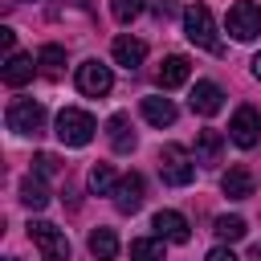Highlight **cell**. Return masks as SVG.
Instances as JSON below:
<instances>
[{
    "instance_id": "6da1fadb",
    "label": "cell",
    "mask_w": 261,
    "mask_h": 261,
    "mask_svg": "<svg viewBox=\"0 0 261 261\" xmlns=\"http://www.w3.org/2000/svg\"><path fill=\"white\" fill-rule=\"evenodd\" d=\"M184 33H188V41L192 45H200V49H208V53H224V45L216 41V24H212V12H208V4H188L184 8Z\"/></svg>"
},
{
    "instance_id": "7a4b0ae2",
    "label": "cell",
    "mask_w": 261,
    "mask_h": 261,
    "mask_svg": "<svg viewBox=\"0 0 261 261\" xmlns=\"http://www.w3.org/2000/svg\"><path fill=\"white\" fill-rule=\"evenodd\" d=\"M94 118L86 114V110H77V106H65L61 114H57V139L65 143V147H86L90 139H94Z\"/></svg>"
},
{
    "instance_id": "3957f363",
    "label": "cell",
    "mask_w": 261,
    "mask_h": 261,
    "mask_svg": "<svg viewBox=\"0 0 261 261\" xmlns=\"http://www.w3.org/2000/svg\"><path fill=\"white\" fill-rule=\"evenodd\" d=\"M159 175H163V184L184 188V184H192V179H196V159H188V151H184V147L167 143V147L159 151Z\"/></svg>"
},
{
    "instance_id": "277c9868",
    "label": "cell",
    "mask_w": 261,
    "mask_h": 261,
    "mask_svg": "<svg viewBox=\"0 0 261 261\" xmlns=\"http://www.w3.org/2000/svg\"><path fill=\"white\" fill-rule=\"evenodd\" d=\"M29 237H33V245L41 249L45 261H65V257H69V241H65V232H61L57 224L33 220V224H29Z\"/></svg>"
},
{
    "instance_id": "5b68a950",
    "label": "cell",
    "mask_w": 261,
    "mask_h": 261,
    "mask_svg": "<svg viewBox=\"0 0 261 261\" xmlns=\"http://www.w3.org/2000/svg\"><path fill=\"white\" fill-rule=\"evenodd\" d=\"M8 130L16 135H41L45 130V106L33 98H16L8 106Z\"/></svg>"
},
{
    "instance_id": "8992f818",
    "label": "cell",
    "mask_w": 261,
    "mask_h": 261,
    "mask_svg": "<svg viewBox=\"0 0 261 261\" xmlns=\"http://www.w3.org/2000/svg\"><path fill=\"white\" fill-rule=\"evenodd\" d=\"M228 33H232L237 41H253V37L261 33V8H257L253 0H237V4L228 8Z\"/></svg>"
},
{
    "instance_id": "52a82bcc",
    "label": "cell",
    "mask_w": 261,
    "mask_h": 261,
    "mask_svg": "<svg viewBox=\"0 0 261 261\" xmlns=\"http://www.w3.org/2000/svg\"><path fill=\"white\" fill-rule=\"evenodd\" d=\"M110 86H114L110 65H102V61H82V65H77V90H82V94L102 98V94H110Z\"/></svg>"
},
{
    "instance_id": "ba28073f",
    "label": "cell",
    "mask_w": 261,
    "mask_h": 261,
    "mask_svg": "<svg viewBox=\"0 0 261 261\" xmlns=\"http://www.w3.org/2000/svg\"><path fill=\"white\" fill-rule=\"evenodd\" d=\"M228 135H232L237 147H253V143L261 139V114H257L253 106H241V110L232 114V122H228Z\"/></svg>"
},
{
    "instance_id": "9c48e42d",
    "label": "cell",
    "mask_w": 261,
    "mask_h": 261,
    "mask_svg": "<svg viewBox=\"0 0 261 261\" xmlns=\"http://www.w3.org/2000/svg\"><path fill=\"white\" fill-rule=\"evenodd\" d=\"M139 204H143V175L130 171L114 184V208L118 212H139Z\"/></svg>"
},
{
    "instance_id": "30bf717a",
    "label": "cell",
    "mask_w": 261,
    "mask_h": 261,
    "mask_svg": "<svg viewBox=\"0 0 261 261\" xmlns=\"http://www.w3.org/2000/svg\"><path fill=\"white\" fill-rule=\"evenodd\" d=\"M155 232L163 237V241H171V245H184L192 232H188V220L179 216V212H171V208H163V212H155Z\"/></svg>"
},
{
    "instance_id": "8fae6325",
    "label": "cell",
    "mask_w": 261,
    "mask_h": 261,
    "mask_svg": "<svg viewBox=\"0 0 261 261\" xmlns=\"http://www.w3.org/2000/svg\"><path fill=\"white\" fill-rule=\"evenodd\" d=\"M188 102H192V110H196V114H216V110L224 106V94H220V86H216V82H196Z\"/></svg>"
},
{
    "instance_id": "7c38bea8",
    "label": "cell",
    "mask_w": 261,
    "mask_h": 261,
    "mask_svg": "<svg viewBox=\"0 0 261 261\" xmlns=\"http://www.w3.org/2000/svg\"><path fill=\"white\" fill-rule=\"evenodd\" d=\"M220 192H224L228 200H249V196H253V171H249V167H228V171L220 175Z\"/></svg>"
},
{
    "instance_id": "4fadbf2b",
    "label": "cell",
    "mask_w": 261,
    "mask_h": 261,
    "mask_svg": "<svg viewBox=\"0 0 261 261\" xmlns=\"http://www.w3.org/2000/svg\"><path fill=\"white\" fill-rule=\"evenodd\" d=\"M188 73H192V65H188V57H167L159 69H155V82H159V90H175V86H184L188 82Z\"/></svg>"
},
{
    "instance_id": "5bb4252c",
    "label": "cell",
    "mask_w": 261,
    "mask_h": 261,
    "mask_svg": "<svg viewBox=\"0 0 261 261\" xmlns=\"http://www.w3.org/2000/svg\"><path fill=\"white\" fill-rule=\"evenodd\" d=\"M110 53H114V61H118V65L139 69V65H143V57H147V45H143V41H135V37H114Z\"/></svg>"
},
{
    "instance_id": "9a60e30c",
    "label": "cell",
    "mask_w": 261,
    "mask_h": 261,
    "mask_svg": "<svg viewBox=\"0 0 261 261\" xmlns=\"http://www.w3.org/2000/svg\"><path fill=\"white\" fill-rule=\"evenodd\" d=\"M33 69H37V65H33V57H29V53H8V61H4V73H0V77H4V86H24V82L33 77Z\"/></svg>"
},
{
    "instance_id": "2e32d148",
    "label": "cell",
    "mask_w": 261,
    "mask_h": 261,
    "mask_svg": "<svg viewBox=\"0 0 261 261\" xmlns=\"http://www.w3.org/2000/svg\"><path fill=\"white\" fill-rule=\"evenodd\" d=\"M220 151H224V135L220 130H200L196 135V163H220Z\"/></svg>"
},
{
    "instance_id": "e0dca14e",
    "label": "cell",
    "mask_w": 261,
    "mask_h": 261,
    "mask_svg": "<svg viewBox=\"0 0 261 261\" xmlns=\"http://www.w3.org/2000/svg\"><path fill=\"white\" fill-rule=\"evenodd\" d=\"M106 126H110V147H114L118 155H130V151H135V130H130V118H126V114H114Z\"/></svg>"
},
{
    "instance_id": "ac0fdd59",
    "label": "cell",
    "mask_w": 261,
    "mask_h": 261,
    "mask_svg": "<svg viewBox=\"0 0 261 261\" xmlns=\"http://www.w3.org/2000/svg\"><path fill=\"white\" fill-rule=\"evenodd\" d=\"M20 204L33 208V212H41V208L49 204V188L41 184V175H24V179H20Z\"/></svg>"
},
{
    "instance_id": "d6986e66",
    "label": "cell",
    "mask_w": 261,
    "mask_h": 261,
    "mask_svg": "<svg viewBox=\"0 0 261 261\" xmlns=\"http://www.w3.org/2000/svg\"><path fill=\"white\" fill-rule=\"evenodd\" d=\"M143 118L151 126H171L175 122V106L167 98H143Z\"/></svg>"
},
{
    "instance_id": "ffe728a7",
    "label": "cell",
    "mask_w": 261,
    "mask_h": 261,
    "mask_svg": "<svg viewBox=\"0 0 261 261\" xmlns=\"http://www.w3.org/2000/svg\"><path fill=\"white\" fill-rule=\"evenodd\" d=\"M90 253H94L98 261H114V257H118V237H114V228H94V232H90Z\"/></svg>"
},
{
    "instance_id": "44dd1931",
    "label": "cell",
    "mask_w": 261,
    "mask_h": 261,
    "mask_svg": "<svg viewBox=\"0 0 261 261\" xmlns=\"http://www.w3.org/2000/svg\"><path fill=\"white\" fill-rule=\"evenodd\" d=\"M37 65H41L45 77H57L61 65H65V49H61V45H45V49L37 53Z\"/></svg>"
},
{
    "instance_id": "7402d4cb",
    "label": "cell",
    "mask_w": 261,
    "mask_h": 261,
    "mask_svg": "<svg viewBox=\"0 0 261 261\" xmlns=\"http://www.w3.org/2000/svg\"><path fill=\"white\" fill-rule=\"evenodd\" d=\"M90 192L94 196H110L114 192V167L110 163H94L90 167Z\"/></svg>"
},
{
    "instance_id": "603a6c76",
    "label": "cell",
    "mask_w": 261,
    "mask_h": 261,
    "mask_svg": "<svg viewBox=\"0 0 261 261\" xmlns=\"http://www.w3.org/2000/svg\"><path fill=\"white\" fill-rule=\"evenodd\" d=\"M130 261H167V257H163V245L159 241L139 237V241H130Z\"/></svg>"
},
{
    "instance_id": "cb8c5ba5",
    "label": "cell",
    "mask_w": 261,
    "mask_h": 261,
    "mask_svg": "<svg viewBox=\"0 0 261 261\" xmlns=\"http://www.w3.org/2000/svg\"><path fill=\"white\" fill-rule=\"evenodd\" d=\"M245 232H249V224H245L241 216H220V220H216V237H220V241H241Z\"/></svg>"
},
{
    "instance_id": "d4e9b609",
    "label": "cell",
    "mask_w": 261,
    "mask_h": 261,
    "mask_svg": "<svg viewBox=\"0 0 261 261\" xmlns=\"http://www.w3.org/2000/svg\"><path fill=\"white\" fill-rule=\"evenodd\" d=\"M110 12H114V20L130 24V20L143 12V0H110Z\"/></svg>"
},
{
    "instance_id": "484cf974",
    "label": "cell",
    "mask_w": 261,
    "mask_h": 261,
    "mask_svg": "<svg viewBox=\"0 0 261 261\" xmlns=\"http://www.w3.org/2000/svg\"><path fill=\"white\" fill-rule=\"evenodd\" d=\"M57 171H61V163H57L53 155H45V151H41V155L33 159V175H57Z\"/></svg>"
},
{
    "instance_id": "4316f807",
    "label": "cell",
    "mask_w": 261,
    "mask_h": 261,
    "mask_svg": "<svg viewBox=\"0 0 261 261\" xmlns=\"http://www.w3.org/2000/svg\"><path fill=\"white\" fill-rule=\"evenodd\" d=\"M208 261H241V257H237V253H232L228 245H216V249L208 253Z\"/></svg>"
},
{
    "instance_id": "83f0119b",
    "label": "cell",
    "mask_w": 261,
    "mask_h": 261,
    "mask_svg": "<svg viewBox=\"0 0 261 261\" xmlns=\"http://www.w3.org/2000/svg\"><path fill=\"white\" fill-rule=\"evenodd\" d=\"M171 12H175V0H155V16L159 20H167Z\"/></svg>"
},
{
    "instance_id": "f1b7e54d",
    "label": "cell",
    "mask_w": 261,
    "mask_h": 261,
    "mask_svg": "<svg viewBox=\"0 0 261 261\" xmlns=\"http://www.w3.org/2000/svg\"><path fill=\"white\" fill-rule=\"evenodd\" d=\"M12 41H16V33H12V29H0V45H4V49H12Z\"/></svg>"
},
{
    "instance_id": "f546056e",
    "label": "cell",
    "mask_w": 261,
    "mask_h": 261,
    "mask_svg": "<svg viewBox=\"0 0 261 261\" xmlns=\"http://www.w3.org/2000/svg\"><path fill=\"white\" fill-rule=\"evenodd\" d=\"M253 77H257V82H261V53H257V57H253Z\"/></svg>"
},
{
    "instance_id": "4dcf8cb0",
    "label": "cell",
    "mask_w": 261,
    "mask_h": 261,
    "mask_svg": "<svg viewBox=\"0 0 261 261\" xmlns=\"http://www.w3.org/2000/svg\"><path fill=\"white\" fill-rule=\"evenodd\" d=\"M249 261H261V245H253V253H249Z\"/></svg>"
},
{
    "instance_id": "1f68e13d",
    "label": "cell",
    "mask_w": 261,
    "mask_h": 261,
    "mask_svg": "<svg viewBox=\"0 0 261 261\" xmlns=\"http://www.w3.org/2000/svg\"><path fill=\"white\" fill-rule=\"evenodd\" d=\"M8 261H16V257H8Z\"/></svg>"
}]
</instances>
